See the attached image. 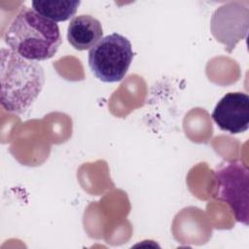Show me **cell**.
<instances>
[{"label":"cell","mask_w":249,"mask_h":249,"mask_svg":"<svg viewBox=\"0 0 249 249\" xmlns=\"http://www.w3.org/2000/svg\"><path fill=\"white\" fill-rule=\"evenodd\" d=\"M4 41L9 49L33 61L53 57L62 43L57 23L26 7L11 21Z\"/></svg>","instance_id":"1"},{"label":"cell","mask_w":249,"mask_h":249,"mask_svg":"<svg viewBox=\"0 0 249 249\" xmlns=\"http://www.w3.org/2000/svg\"><path fill=\"white\" fill-rule=\"evenodd\" d=\"M1 105L14 114H22L30 108L43 89V67L28 60L11 49H1Z\"/></svg>","instance_id":"2"},{"label":"cell","mask_w":249,"mask_h":249,"mask_svg":"<svg viewBox=\"0 0 249 249\" xmlns=\"http://www.w3.org/2000/svg\"><path fill=\"white\" fill-rule=\"evenodd\" d=\"M133 51L129 40L112 33L103 37L89 52V66L93 75L105 83L123 80L132 62Z\"/></svg>","instance_id":"3"},{"label":"cell","mask_w":249,"mask_h":249,"mask_svg":"<svg viewBox=\"0 0 249 249\" xmlns=\"http://www.w3.org/2000/svg\"><path fill=\"white\" fill-rule=\"evenodd\" d=\"M215 196L228 203L235 220L248 225L249 171L240 161H229L215 171Z\"/></svg>","instance_id":"4"},{"label":"cell","mask_w":249,"mask_h":249,"mask_svg":"<svg viewBox=\"0 0 249 249\" xmlns=\"http://www.w3.org/2000/svg\"><path fill=\"white\" fill-rule=\"evenodd\" d=\"M215 124L231 134L244 132L249 127V96L244 92H229L216 104L212 113Z\"/></svg>","instance_id":"5"},{"label":"cell","mask_w":249,"mask_h":249,"mask_svg":"<svg viewBox=\"0 0 249 249\" xmlns=\"http://www.w3.org/2000/svg\"><path fill=\"white\" fill-rule=\"evenodd\" d=\"M100 21L89 16L81 15L73 18L68 25L67 40L78 51H86L94 47L103 37Z\"/></svg>","instance_id":"6"},{"label":"cell","mask_w":249,"mask_h":249,"mask_svg":"<svg viewBox=\"0 0 249 249\" xmlns=\"http://www.w3.org/2000/svg\"><path fill=\"white\" fill-rule=\"evenodd\" d=\"M33 10L44 18L54 21H65L72 18L81 4L79 0H36L32 1Z\"/></svg>","instance_id":"7"}]
</instances>
